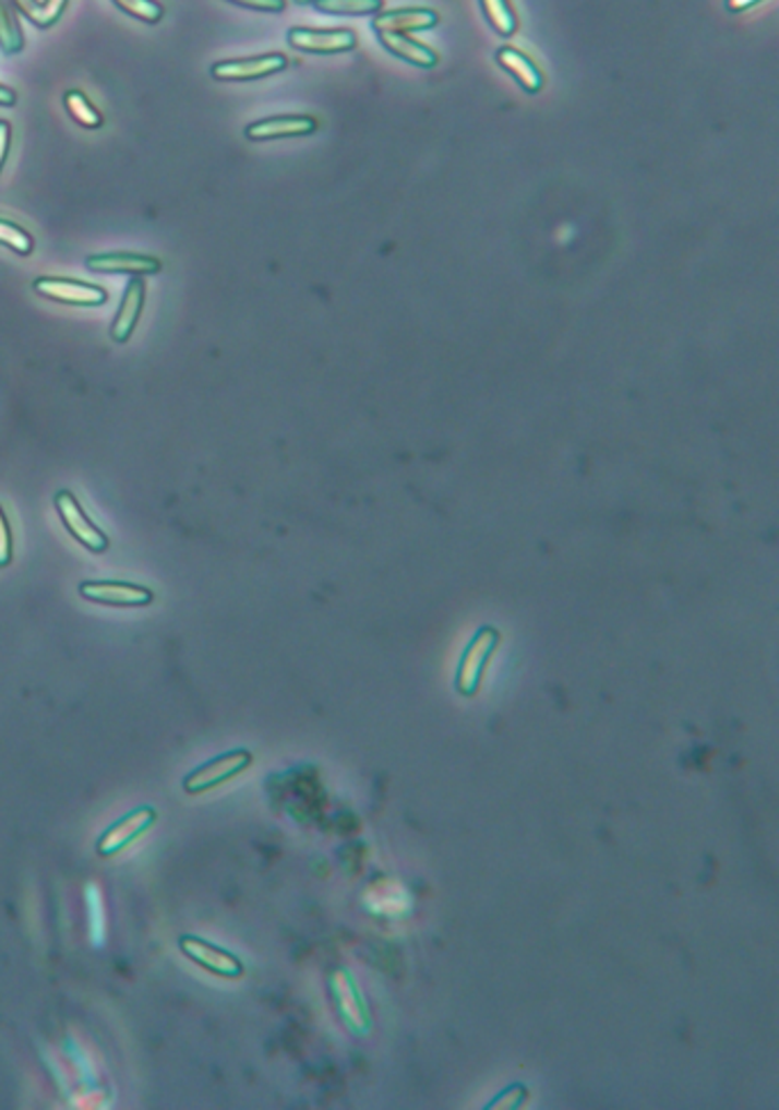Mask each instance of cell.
Wrapping results in <instances>:
<instances>
[{"label":"cell","instance_id":"obj_1","mask_svg":"<svg viewBox=\"0 0 779 1110\" xmlns=\"http://www.w3.org/2000/svg\"><path fill=\"white\" fill-rule=\"evenodd\" d=\"M56 510L60 514L64 528L69 530V535L74 537L79 545H83L87 551L101 553L110 547V537L89 520L81 501L76 499V493H71L69 489L58 491L56 493Z\"/></svg>","mask_w":779,"mask_h":1110},{"label":"cell","instance_id":"obj_8","mask_svg":"<svg viewBox=\"0 0 779 1110\" xmlns=\"http://www.w3.org/2000/svg\"><path fill=\"white\" fill-rule=\"evenodd\" d=\"M332 990H334V996L338 1003V1013L348 1024V1028L352 1033L367 1035L371 1030V1013H369L367 1003H363V996L359 992L352 974L346 969H338L332 976Z\"/></svg>","mask_w":779,"mask_h":1110},{"label":"cell","instance_id":"obj_21","mask_svg":"<svg viewBox=\"0 0 779 1110\" xmlns=\"http://www.w3.org/2000/svg\"><path fill=\"white\" fill-rule=\"evenodd\" d=\"M311 3L315 5V10L325 12V14L363 16V14H380L384 0H311Z\"/></svg>","mask_w":779,"mask_h":1110},{"label":"cell","instance_id":"obj_7","mask_svg":"<svg viewBox=\"0 0 779 1110\" xmlns=\"http://www.w3.org/2000/svg\"><path fill=\"white\" fill-rule=\"evenodd\" d=\"M288 44L298 48L304 53L315 56H336V53H348L357 46V35L348 28H290L288 31Z\"/></svg>","mask_w":779,"mask_h":1110},{"label":"cell","instance_id":"obj_25","mask_svg":"<svg viewBox=\"0 0 779 1110\" xmlns=\"http://www.w3.org/2000/svg\"><path fill=\"white\" fill-rule=\"evenodd\" d=\"M526 1095H528L526 1088H522V1085H513V1088L499 1095V1099L492 1101L490 1108H519L526 1101Z\"/></svg>","mask_w":779,"mask_h":1110},{"label":"cell","instance_id":"obj_26","mask_svg":"<svg viewBox=\"0 0 779 1110\" xmlns=\"http://www.w3.org/2000/svg\"><path fill=\"white\" fill-rule=\"evenodd\" d=\"M229 3L259 12H281L286 8V0H229Z\"/></svg>","mask_w":779,"mask_h":1110},{"label":"cell","instance_id":"obj_13","mask_svg":"<svg viewBox=\"0 0 779 1110\" xmlns=\"http://www.w3.org/2000/svg\"><path fill=\"white\" fill-rule=\"evenodd\" d=\"M144 300H147V284H144L142 277H133L127 286L124 300H121L110 327V336L115 343H127L133 336L144 309Z\"/></svg>","mask_w":779,"mask_h":1110},{"label":"cell","instance_id":"obj_16","mask_svg":"<svg viewBox=\"0 0 779 1110\" xmlns=\"http://www.w3.org/2000/svg\"><path fill=\"white\" fill-rule=\"evenodd\" d=\"M382 46L386 48L388 53H394L396 58L414 64V67H421V69H432L436 62H440V56H436L430 46L411 39L407 35H396V33H377Z\"/></svg>","mask_w":779,"mask_h":1110},{"label":"cell","instance_id":"obj_2","mask_svg":"<svg viewBox=\"0 0 779 1110\" xmlns=\"http://www.w3.org/2000/svg\"><path fill=\"white\" fill-rule=\"evenodd\" d=\"M496 645H499V633L494 629H482L471 640V645L467 647L465 656H462V660H459L457 677H455V688L459 695L474 697L478 693L482 685L484 668H487V663H490Z\"/></svg>","mask_w":779,"mask_h":1110},{"label":"cell","instance_id":"obj_6","mask_svg":"<svg viewBox=\"0 0 779 1110\" xmlns=\"http://www.w3.org/2000/svg\"><path fill=\"white\" fill-rule=\"evenodd\" d=\"M81 597L104 606H121V608H142L154 601V592L127 581H85L79 587Z\"/></svg>","mask_w":779,"mask_h":1110},{"label":"cell","instance_id":"obj_24","mask_svg":"<svg viewBox=\"0 0 779 1110\" xmlns=\"http://www.w3.org/2000/svg\"><path fill=\"white\" fill-rule=\"evenodd\" d=\"M12 553H14V537H12L8 514H5L3 505H0V566H8L12 562Z\"/></svg>","mask_w":779,"mask_h":1110},{"label":"cell","instance_id":"obj_14","mask_svg":"<svg viewBox=\"0 0 779 1110\" xmlns=\"http://www.w3.org/2000/svg\"><path fill=\"white\" fill-rule=\"evenodd\" d=\"M436 23H440V14H436L434 10H428V8H403V10H392V12L377 14L373 19V28H375V33L407 35V33L430 31V28L436 26Z\"/></svg>","mask_w":779,"mask_h":1110},{"label":"cell","instance_id":"obj_10","mask_svg":"<svg viewBox=\"0 0 779 1110\" xmlns=\"http://www.w3.org/2000/svg\"><path fill=\"white\" fill-rule=\"evenodd\" d=\"M288 67L286 56L281 53H267L245 60H227V62H215L211 67V76L215 81H256L273 76Z\"/></svg>","mask_w":779,"mask_h":1110},{"label":"cell","instance_id":"obj_9","mask_svg":"<svg viewBox=\"0 0 779 1110\" xmlns=\"http://www.w3.org/2000/svg\"><path fill=\"white\" fill-rule=\"evenodd\" d=\"M181 951L192 962H197L200 967H204L206 971H211L215 976L240 978L242 974H245V967H242V962L233 953L215 946L211 942H204V940H200V936H181Z\"/></svg>","mask_w":779,"mask_h":1110},{"label":"cell","instance_id":"obj_5","mask_svg":"<svg viewBox=\"0 0 779 1110\" xmlns=\"http://www.w3.org/2000/svg\"><path fill=\"white\" fill-rule=\"evenodd\" d=\"M156 823V809L154 807H140L124 819H119L115 825H110L104 836L99 838V850L101 857H115L121 850H127L131 844H135L142 834H147Z\"/></svg>","mask_w":779,"mask_h":1110},{"label":"cell","instance_id":"obj_22","mask_svg":"<svg viewBox=\"0 0 779 1110\" xmlns=\"http://www.w3.org/2000/svg\"><path fill=\"white\" fill-rule=\"evenodd\" d=\"M0 244L10 247L12 252H16L21 256H28L35 250L33 236L23 227H19V225H14V222L3 219V217H0Z\"/></svg>","mask_w":779,"mask_h":1110},{"label":"cell","instance_id":"obj_27","mask_svg":"<svg viewBox=\"0 0 779 1110\" xmlns=\"http://www.w3.org/2000/svg\"><path fill=\"white\" fill-rule=\"evenodd\" d=\"M10 142H12V127L5 119H0V171H3V165L8 160Z\"/></svg>","mask_w":779,"mask_h":1110},{"label":"cell","instance_id":"obj_18","mask_svg":"<svg viewBox=\"0 0 779 1110\" xmlns=\"http://www.w3.org/2000/svg\"><path fill=\"white\" fill-rule=\"evenodd\" d=\"M480 8L487 23H490L501 37H513L517 33L519 21L513 5H510V0H480Z\"/></svg>","mask_w":779,"mask_h":1110},{"label":"cell","instance_id":"obj_19","mask_svg":"<svg viewBox=\"0 0 779 1110\" xmlns=\"http://www.w3.org/2000/svg\"><path fill=\"white\" fill-rule=\"evenodd\" d=\"M64 108L71 115V119L79 121L83 129H89V131L101 129L104 115L96 110V106L89 102V98L81 89H69L64 94Z\"/></svg>","mask_w":779,"mask_h":1110},{"label":"cell","instance_id":"obj_11","mask_svg":"<svg viewBox=\"0 0 779 1110\" xmlns=\"http://www.w3.org/2000/svg\"><path fill=\"white\" fill-rule=\"evenodd\" d=\"M87 267L92 273H112V275H156L160 273V259L147 254L131 252H112V254H94L87 259Z\"/></svg>","mask_w":779,"mask_h":1110},{"label":"cell","instance_id":"obj_28","mask_svg":"<svg viewBox=\"0 0 779 1110\" xmlns=\"http://www.w3.org/2000/svg\"><path fill=\"white\" fill-rule=\"evenodd\" d=\"M762 0H724V5L729 12H747L752 10L754 5H759Z\"/></svg>","mask_w":779,"mask_h":1110},{"label":"cell","instance_id":"obj_17","mask_svg":"<svg viewBox=\"0 0 779 1110\" xmlns=\"http://www.w3.org/2000/svg\"><path fill=\"white\" fill-rule=\"evenodd\" d=\"M69 0H12V5L39 28H51L60 21Z\"/></svg>","mask_w":779,"mask_h":1110},{"label":"cell","instance_id":"obj_12","mask_svg":"<svg viewBox=\"0 0 779 1110\" xmlns=\"http://www.w3.org/2000/svg\"><path fill=\"white\" fill-rule=\"evenodd\" d=\"M319 131V121L309 115H288V117H271L254 121L245 129L248 140H279V138H302Z\"/></svg>","mask_w":779,"mask_h":1110},{"label":"cell","instance_id":"obj_30","mask_svg":"<svg viewBox=\"0 0 779 1110\" xmlns=\"http://www.w3.org/2000/svg\"><path fill=\"white\" fill-rule=\"evenodd\" d=\"M296 3H300V5H307V3H311V0H296Z\"/></svg>","mask_w":779,"mask_h":1110},{"label":"cell","instance_id":"obj_23","mask_svg":"<svg viewBox=\"0 0 779 1110\" xmlns=\"http://www.w3.org/2000/svg\"><path fill=\"white\" fill-rule=\"evenodd\" d=\"M112 3L124 10L127 14L144 21V23H158L165 14V8L158 3V0H112Z\"/></svg>","mask_w":779,"mask_h":1110},{"label":"cell","instance_id":"obj_3","mask_svg":"<svg viewBox=\"0 0 779 1110\" xmlns=\"http://www.w3.org/2000/svg\"><path fill=\"white\" fill-rule=\"evenodd\" d=\"M250 766H252V754L248 750H233L223 756H215L213 761L204 763V766H200L197 771H192L183 779V788L188 793L197 796V793L211 791V788H215V786L227 784L229 779L238 777L242 771H248Z\"/></svg>","mask_w":779,"mask_h":1110},{"label":"cell","instance_id":"obj_4","mask_svg":"<svg viewBox=\"0 0 779 1110\" xmlns=\"http://www.w3.org/2000/svg\"><path fill=\"white\" fill-rule=\"evenodd\" d=\"M33 288L46 300H53L69 307H101L108 300L106 288L64 277H39Z\"/></svg>","mask_w":779,"mask_h":1110},{"label":"cell","instance_id":"obj_15","mask_svg":"<svg viewBox=\"0 0 779 1110\" xmlns=\"http://www.w3.org/2000/svg\"><path fill=\"white\" fill-rule=\"evenodd\" d=\"M496 62L513 76L528 94H538L544 87V73L524 51L515 46H501Z\"/></svg>","mask_w":779,"mask_h":1110},{"label":"cell","instance_id":"obj_29","mask_svg":"<svg viewBox=\"0 0 779 1110\" xmlns=\"http://www.w3.org/2000/svg\"><path fill=\"white\" fill-rule=\"evenodd\" d=\"M16 104V92L0 85V106H14Z\"/></svg>","mask_w":779,"mask_h":1110},{"label":"cell","instance_id":"obj_20","mask_svg":"<svg viewBox=\"0 0 779 1110\" xmlns=\"http://www.w3.org/2000/svg\"><path fill=\"white\" fill-rule=\"evenodd\" d=\"M0 48L5 56H14L23 48V33L12 10V0H0Z\"/></svg>","mask_w":779,"mask_h":1110}]
</instances>
